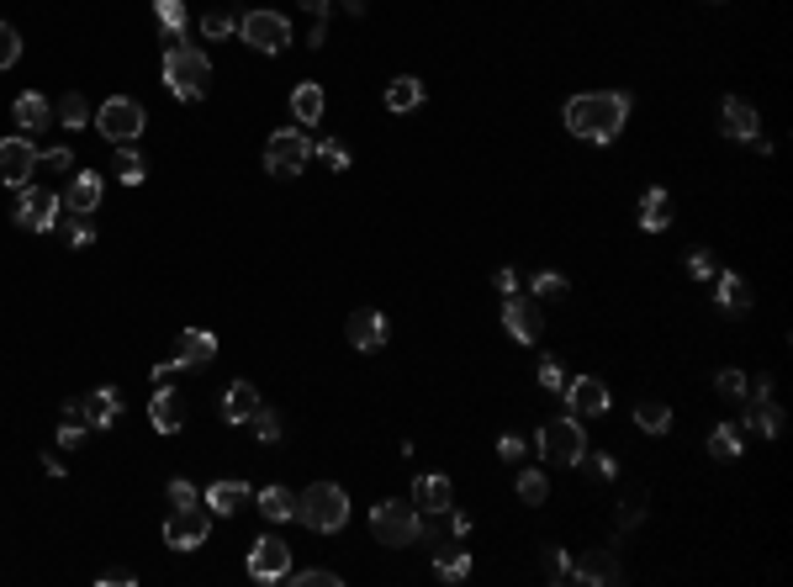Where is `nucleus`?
<instances>
[{
    "label": "nucleus",
    "mask_w": 793,
    "mask_h": 587,
    "mask_svg": "<svg viewBox=\"0 0 793 587\" xmlns=\"http://www.w3.org/2000/svg\"><path fill=\"white\" fill-rule=\"evenodd\" d=\"M593 471L603 476V482H614V476H619V461H614L608 450H598V455H593Z\"/></svg>",
    "instance_id": "6e6d98bb"
},
{
    "label": "nucleus",
    "mask_w": 793,
    "mask_h": 587,
    "mask_svg": "<svg viewBox=\"0 0 793 587\" xmlns=\"http://www.w3.org/2000/svg\"><path fill=\"white\" fill-rule=\"evenodd\" d=\"M540 455H545V466H582L587 461V434H582V418H550V424L540 429Z\"/></svg>",
    "instance_id": "20e7f679"
},
{
    "label": "nucleus",
    "mask_w": 793,
    "mask_h": 587,
    "mask_svg": "<svg viewBox=\"0 0 793 587\" xmlns=\"http://www.w3.org/2000/svg\"><path fill=\"white\" fill-rule=\"evenodd\" d=\"M59 445H64V450L85 445V424H59Z\"/></svg>",
    "instance_id": "4d7b16f0"
},
{
    "label": "nucleus",
    "mask_w": 793,
    "mask_h": 587,
    "mask_svg": "<svg viewBox=\"0 0 793 587\" xmlns=\"http://www.w3.org/2000/svg\"><path fill=\"white\" fill-rule=\"evenodd\" d=\"M212 535V519H207V508H170V519H164V545L170 550H196L201 540Z\"/></svg>",
    "instance_id": "9b49d317"
},
{
    "label": "nucleus",
    "mask_w": 793,
    "mask_h": 587,
    "mask_svg": "<svg viewBox=\"0 0 793 587\" xmlns=\"http://www.w3.org/2000/svg\"><path fill=\"white\" fill-rule=\"evenodd\" d=\"M492 281H497V291H503V297H513V291H519V275H513V270H497Z\"/></svg>",
    "instance_id": "bf43d9fd"
},
{
    "label": "nucleus",
    "mask_w": 793,
    "mask_h": 587,
    "mask_svg": "<svg viewBox=\"0 0 793 587\" xmlns=\"http://www.w3.org/2000/svg\"><path fill=\"white\" fill-rule=\"evenodd\" d=\"M688 270L698 275V281H714V275H719V270H714V254H709L704 244H698V249H688Z\"/></svg>",
    "instance_id": "3c124183"
},
{
    "label": "nucleus",
    "mask_w": 793,
    "mask_h": 587,
    "mask_svg": "<svg viewBox=\"0 0 793 587\" xmlns=\"http://www.w3.org/2000/svg\"><path fill=\"white\" fill-rule=\"evenodd\" d=\"M714 387L725 392V397H746V392H751V376H746V371H735V365H725V371L714 376Z\"/></svg>",
    "instance_id": "79ce46f5"
},
{
    "label": "nucleus",
    "mask_w": 793,
    "mask_h": 587,
    "mask_svg": "<svg viewBox=\"0 0 793 587\" xmlns=\"http://www.w3.org/2000/svg\"><path fill=\"white\" fill-rule=\"evenodd\" d=\"M540 566H545V577H550V582H566V577H571V561H566V550H561V545H545Z\"/></svg>",
    "instance_id": "c03bdc74"
},
{
    "label": "nucleus",
    "mask_w": 793,
    "mask_h": 587,
    "mask_svg": "<svg viewBox=\"0 0 793 587\" xmlns=\"http://www.w3.org/2000/svg\"><path fill=\"white\" fill-rule=\"evenodd\" d=\"M307 159H312V143H307L302 127H281V133H270V143H265V170L270 175H297Z\"/></svg>",
    "instance_id": "6e6552de"
},
{
    "label": "nucleus",
    "mask_w": 793,
    "mask_h": 587,
    "mask_svg": "<svg viewBox=\"0 0 793 587\" xmlns=\"http://www.w3.org/2000/svg\"><path fill=\"white\" fill-rule=\"evenodd\" d=\"M143 122H149V117H143V106H138L133 96H112V101L96 106V127L117 143V149H122V143H138Z\"/></svg>",
    "instance_id": "423d86ee"
},
{
    "label": "nucleus",
    "mask_w": 793,
    "mask_h": 587,
    "mask_svg": "<svg viewBox=\"0 0 793 587\" xmlns=\"http://www.w3.org/2000/svg\"><path fill=\"white\" fill-rule=\"evenodd\" d=\"M323 43H328V27L318 22V27H312V32H307V48H323Z\"/></svg>",
    "instance_id": "e2e57ef3"
},
{
    "label": "nucleus",
    "mask_w": 793,
    "mask_h": 587,
    "mask_svg": "<svg viewBox=\"0 0 793 587\" xmlns=\"http://www.w3.org/2000/svg\"><path fill=\"white\" fill-rule=\"evenodd\" d=\"M746 397H751V408H746V418H741V424H746V429H756L762 439H778V434H783V408L772 402V381L762 376V381H756V387H751Z\"/></svg>",
    "instance_id": "ddd939ff"
},
{
    "label": "nucleus",
    "mask_w": 793,
    "mask_h": 587,
    "mask_svg": "<svg viewBox=\"0 0 793 587\" xmlns=\"http://www.w3.org/2000/svg\"><path fill=\"white\" fill-rule=\"evenodd\" d=\"M302 6H307V11H312V16H318V22H323V16L334 11V0H302Z\"/></svg>",
    "instance_id": "052dcab7"
},
{
    "label": "nucleus",
    "mask_w": 793,
    "mask_h": 587,
    "mask_svg": "<svg viewBox=\"0 0 793 587\" xmlns=\"http://www.w3.org/2000/svg\"><path fill=\"white\" fill-rule=\"evenodd\" d=\"M180 371H186L180 360H164V365H154V381H159V387H170V381H175Z\"/></svg>",
    "instance_id": "13d9d810"
},
{
    "label": "nucleus",
    "mask_w": 793,
    "mask_h": 587,
    "mask_svg": "<svg viewBox=\"0 0 793 587\" xmlns=\"http://www.w3.org/2000/svg\"><path fill=\"white\" fill-rule=\"evenodd\" d=\"M238 32H244V43L260 48V53H281L291 43V22H286L281 11H249V16H238Z\"/></svg>",
    "instance_id": "1a4fd4ad"
},
{
    "label": "nucleus",
    "mask_w": 793,
    "mask_h": 587,
    "mask_svg": "<svg viewBox=\"0 0 793 587\" xmlns=\"http://www.w3.org/2000/svg\"><path fill=\"white\" fill-rule=\"evenodd\" d=\"M212 355H217V334H207V328H186V334H180V355L175 360L186 365V371L191 365H207Z\"/></svg>",
    "instance_id": "cd10ccee"
},
{
    "label": "nucleus",
    "mask_w": 793,
    "mask_h": 587,
    "mask_svg": "<svg viewBox=\"0 0 793 587\" xmlns=\"http://www.w3.org/2000/svg\"><path fill=\"white\" fill-rule=\"evenodd\" d=\"M344 11L349 16H365V0H344Z\"/></svg>",
    "instance_id": "0e129e2a"
},
{
    "label": "nucleus",
    "mask_w": 793,
    "mask_h": 587,
    "mask_svg": "<svg viewBox=\"0 0 793 587\" xmlns=\"http://www.w3.org/2000/svg\"><path fill=\"white\" fill-rule=\"evenodd\" d=\"M249 429H254V439H260V445H275L286 424H281V413H275V408H265V402H260V408L249 413Z\"/></svg>",
    "instance_id": "e433bc0d"
},
{
    "label": "nucleus",
    "mask_w": 793,
    "mask_h": 587,
    "mask_svg": "<svg viewBox=\"0 0 793 587\" xmlns=\"http://www.w3.org/2000/svg\"><path fill=\"white\" fill-rule=\"evenodd\" d=\"M149 424L159 434H180V429H186V397H180L175 387H159L149 397Z\"/></svg>",
    "instance_id": "aec40b11"
},
{
    "label": "nucleus",
    "mask_w": 793,
    "mask_h": 587,
    "mask_svg": "<svg viewBox=\"0 0 793 587\" xmlns=\"http://www.w3.org/2000/svg\"><path fill=\"white\" fill-rule=\"evenodd\" d=\"M164 85H170L175 101H201L212 90V64L207 53H201L196 43H170V53H164Z\"/></svg>",
    "instance_id": "f03ea898"
},
{
    "label": "nucleus",
    "mask_w": 793,
    "mask_h": 587,
    "mask_svg": "<svg viewBox=\"0 0 793 587\" xmlns=\"http://www.w3.org/2000/svg\"><path fill=\"white\" fill-rule=\"evenodd\" d=\"M709 455H714V461H735V455H741V424H714Z\"/></svg>",
    "instance_id": "c9c22d12"
},
{
    "label": "nucleus",
    "mask_w": 793,
    "mask_h": 587,
    "mask_svg": "<svg viewBox=\"0 0 793 587\" xmlns=\"http://www.w3.org/2000/svg\"><path fill=\"white\" fill-rule=\"evenodd\" d=\"M540 387H550V392H561L566 387V371L556 360H540Z\"/></svg>",
    "instance_id": "864d4df0"
},
{
    "label": "nucleus",
    "mask_w": 793,
    "mask_h": 587,
    "mask_svg": "<svg viewBox=\"0 0 793 587\" xmlns=\"http://www.w3.org/2000/svg\"><path fill=\"white\" fill-rule=\"evenodd\" d=\"M286 582H297V587H339V572H328V566H307V572H286Z\"/></svg>",
    "instance_id": "37998d69"
},
{
    "label": "nucleus",
    "mask_w": 793,
    "mask_h": 587,
    "mask_svg": "<svg viewBox=\"0 0 793 587\" xmlns=\"http://www.w3.org/2000/svg\"><path fill=\"white\" fill-rule=\"evenodd\" d=\"M709 6H719V0H709Z\"/></svg>",
    "instance_id": "69168bd1"
},
{
    "label": "nucleus",
    "mask_w": 793,
    "mask_h": 587,
    "mask_svg": "<svg viewBox=\"0 0 793 587\" xmlns=\"http://www.w3.org/2000/svg\"><path fill=\"white\" fill-rule=\"evenodd\" d=\"M16 59H22V38H16L11 22H0V69H11Z\"/></svg>",
    "instance_id": "49530a36"
},
{
    "label": "nucleus",
    "mask_w": 793,
    "mask_h": 587,
    "mask_svg": "<svg viewBox=\"0 0 793 587\" xmlns=\"http://www.w3.org/2000/svg\"><path fill=\"white\" fill-rule=\"evenodd\" d=\"M164 498H170V508H196V503H201V492H196L191 482H180V476H175V482L164 487Z\"/></svg>",
    "instance_id": "8fccbe9b"
},
{
    "label": "nucleus",
    "mask_w": 793,
    "mask_h": 587,
    "mask_svg": "<svg viewBox=\"0 0 793 587\" xmlns=\"http://www.w3.org/2000/svg\"><path fill=\"white\" fill-rule=\"evenodd\" d=\"M571 577H577V582H619L624 566L614 556V545H603V550H587V556L571 566Z\"/></svg>",
    "instance_id": "4be33fe9"
},
{
    "label": "nucleus",
    "mask_w": 793,
    "mask_h": 587,
    "mask_svg": "<svg viewBox=\"0 0 793 587\" xmlns=\"http://www.w3.org/2000/svg\"><path fill=\"white\" fill-rule=\"evenodd\" d=\"M667 223H672V196L661 191V186H651V191L640 196V228L645 233H661Z\"/></svg>",
    "instance_id": "c85d7f7f"
},
{
    "label": "nucleus",
    "mask_w": 793,
    "mask_h": 587,
    "mask_svg": "<svg viewBox=\"0 0 793 587\" xmlns=\"http://www.w3.org/2000/svg\"><path fill=\"white\" fill-rule=\"evenodd\" d=\"M101 207V175L96 170H75L69 175V191L59 196V212L64 217H90Z\"/></svg>",
    "instance_id": "2eb2a0df"
},
{
    "label": "nucleus",
    "mask_w": 793,
    "mask_h": 587,
    "mask_svg": "<svg viewBox=\"0 0 793 587\" xmlns=\"http://www.w3.org/2000/svg\"><path fill=\"white\" fill-rule=\"evenodd\" d=\"M297 519H302L307 529H318V535H339V529L349 524V498H344V487H334V482H312L302 498H297Z\"/></svg>",
    "instance_id": "7ed1b4c3"
},
{
    "label": "nucleus",
    "mask_w": 793,
    "mask_h": 587,
    "mask_svg": "<svg viewBox=\"0 0 793 587\" xmlns=\"http://www.w3.org/2000/svg\"><path fill=\"white\" fill-rule=\"evenodd\" d=\"M11 117H16V127H22V133H38V127H48V122H53V106L38 96V90H27V96H16Z\"/></svg>",
    "instance_id": "393cba45"
},
{
    "label": "nucleus",
    "mask_w": 793,
    "mask_h": 587,
    "mask_svg": "<svg viewBox=\"0 0 793 587\" xmlns=\"http://www.w3.org/2000/svg\"><path fill=\"white\" fill-rule=\"evenodd\" d=\"M624 122H630V96H619V90H593V96L566 101V127L587 143H614Z\"/></svg>",
    "instance_id": "f257e3e1"
},
{
    "label": "nucleus",
    "mask_w": 793,
    "mask_h": 587,
    "mask_svg": "<svg viewBox=\"0 0 793 587\" xmlns=\"http://www.w3.org/2000/svg\"><path fill=\"white\" fill-rule=\"evenodd\" d=\"M719 133H725L730 143H751V138H762V117H756L751 101L725 96L719 101Z\"/></svg>",
    "instance_id": "4468645a"
},
{
    "label": "nucleus",
    "mask_w": 793,
    "mask_h": 587,
    "mask_svg": "<svg viewBox=\"0 0 793 587\" xmlns=\"http://www.w3.org/2000/svg\"><path fill=\"white\" fill-rule=\"evenodd\" d=\"M318 154H323L328 164H334V170H349V149H344L339 138H323V143H318Z\"/></svg>",
    "instance_id": "603ef678"
},
{
    "label": "nucleus",
    "mask_w": 793,
    "mask_h": 587,
    "mask_svg": "<svg viewBox=\"0 0 793 587\" xmlns=\"http://www.w3.org/2000/svg\"><path fill=\"white\" fill-rule=\"evenodd\" d=\"M640 519H645V492H635V498H624V503H619V513H614L619 535H624V529H635Z\"/></svg>",
    "instance_id": "a18cd8bd"
},
{
    "label": "nucleus",
    "mask_w": 793,
    "mask_h": 587,
    "mask_svg": "<svg viewBox=\"0 0 793 587\" xmlns=\"http://www.w3.org/2000/svg\"><path fill=\"white\" fill-rule=\"evenodd\" d=\"M260 513H265L270 524L297 519V492H291V487H265V492H260Z\"/></svg>",
    "instance_id": "2f4dec72"
},
{
    "label": "nucleus",
    "mask_w": 793,
    "mask_h": 587,
    "mask_svg": "<svg viewBox=\"0 0 793 587\" xmlns=\"http://www.w3.org/2000/svg\"><path fill=\"white\" fill-rule=\"evenodd\" d=\"M371 535H376L381 545H418V540H423V513H418L413 503L386 498V503L371 508Z\"/></svg>",
    "instance_id": "39448f33"
},
{
    "label": "nucleus",
    "mask_w": 793,
    "mask_h": 587,
    "mask_svg": "<svg viewBox=\"0 0 793 587\" xmlns=\"http://www.w3.org/2000/svg\"><path fill=\"white\" fill-rule=\"evenodd\" d=\"M566 408H571V418H598V413H608V387L603 381H593V376H577V381H566Z\"/></svg>",
    "instance_id": "a211bd4d"
},
{
    "label": "nucleus",
    "mask_w": 793,
    "mask_h": 587,
    "mask_svg": "<svg viewBox=\"0 0 793 587\" xmlns=\"http://www.w3.org/2000/svg\"><path fill=\"white\" fill-rule=\"evenodd\" d=\"M96 582H101V587H122V582H133V577H127V572H101Z\"/></svg>",
    "instance_id": "680f3d73"
},
{
    "label": "nucleus",
    "mask_w": 793,
    "mask_h": 587,
    "mask_svg": "<svg viewBox=\"0 0 793 587\" xmlns=\"http://www.w3.org/2000/svg\"><path fill=\"white\" fill-rule=\"evenodd\" d=\"M413 508L423 513V519H439V513H450V508H455V487H450V476H439V471L418 476V482H413Z\"/></svg>",
    "instance_id": "dca6fc26"
},
{
    "label": "nucleus",
    "mask_w": 793,
    "mask_h": 587,
    "mask_svg": "<svg viewBox=\"0 0 793 587\" xmlns=\"http://www.w3.org/2000/svg\"><path fill=\"white\" fill-rule=\"evenodd\" d=\"M154 16H159V27H164V43H180V32L191 27L186 0H154Z\"/></svg>",
    "instance_id": "473e14b6"
},
{
    "label": "nucleus",
    "mask_w": 793,
    "mask_h": 587,
    "mask_svg": "<svg viewBox=\"0 0 793 587\" xmlns=\"http://www.w3.org/2000/svg\"><path fill=\"white\" fill-rule=\"evenodd\" d=\"M59 217L64 212H59V196H53V191H43V186H22V191H16V228L48 233Z\"/></svg>",
    "instance_id": "9d476101"
},
{
    "label": "nucleus",
    "mask_w": 793,
    "mask_h": 587,
    "mask_svg": "<svg viewBox=\"0 0 793 587\" xmlns=\"http://www.w3.org/2000/svg\"><path fill=\"white\" fill-rule=\"evenodd\" d=\"M413 106H423V80L418 75H397L392 85H386V112H413Z\"/></svg>",
    "instance_id": "c756f323"
},
{
    "label": "nucleus",
    "mask_w": 793,
    "mask_h": 587,
    "mask_svg": "<svg viewBox=\"0 0 793 587\" xmlns=\"http://www.w3.org/2000/svg\"><path fill=\"white\" fill-rule=\"evenodd\" d=\"M228 32H238V16L233 11H207V16H201V38H207V43L228 38Z\"/></svg>",
    "instance_id": "58836bf2"
},
{
    "label": "nucleus",
    "mask_w": 793,
    "mask_h": 587,
    "mask_svg": "<svg viewBox=\"0 0 793 587\" xmlns=\"http://www.w3.org/2000/svg\"><path fill=\"white\" fill-rule=\"evenodd\" d=\"M38 170L43 175H69V170H75V154H69V149H48V154H38Z\"/></svg>",
    "instance_id": "de8ad7c7"
},
{
    "label": "nucleus",
    "mask_w": 793,
    "mask_h": 587,
    "mask_svg": "<svg viewBox=\"0 0 793 587\" xmlns=\"http://www.w3.org/2000/svg\"><path fill=\"white\" fill-rule=\"evenodd\" d=\"M386 339H392V323H386V313H376V307H360V313L349 318V344H355V350L376 355Z\"/></svg>",
    "instance_id": "6ab92c4d"
},
{
    "label": "nucleus",
    "mask_w": 793,
    "mask_h": 587,
    "mask_svg": "<svg viewBox=\"0 0 793 587\" xmlns=\"http://www.w3.org/2000/svg\"><path fill=\"white\" fill-rule=\"evenodd\" d=\"M254 408H260V392H254V381H233L228 397H223V424H249Z\"/></svg>",
    "instance_id": "a878e982"
},
{
    "label": "nucleus",
    "mask_w": 793,
    "mask_h": 587,
    "mask_svg": "<svg viewBox=\"0 0 793 587\" xmlns=\"http://www.w3.org/2000/svg\"><path fill=\"white\" fill-rule=\"evenodd\" d=\"M291 112H297L302 127H318V122H323V85L307 80V85L291 90Z\"/></svg>",
    "instance_id": "7c9ffc66"
},
{
    "label": "nucleus",
    "mask_w": 793,
    "mask_h": 587,
    "mask_svg": "<svg viewBox=\"0 0 793 587\" xmlns=\"http://www.w3.org/2000/svg\"><path fill=\"white\" fill-rule=\"evenodd\" d=\"M53 117H59L64 133H80V127H85L90 117H96V112H90V101L80 96V90H69V96H64L59 106H53Z\"/></svg>",
    "instance_id": "72a5a7b5"
},
{
    "label": "nucleus",
    "mask_w": 793,
    "mask_h": 587,
    "mask_svg": "<svg viewBox=\"0 0 793 587\" xmlns=\"http://www.w3.org/2000/svg\"><path fill=\"white\" fill-rule=\"evenodd\" d=\"M434 572L445 577V582H466V577H471V550L434 540Z\"/></svg>",
    "instance_id": "bb28decb"
},
{
    "label": "nucleus",
    "mask_w": 793,
    "mask_h": 587,
    "mask_svg": "<svg viewBox=\"0 0 793 587\" xmlns=\"http://www.w3.org/2000/svg\"><path fill=\"white\" fill-rule=\"evenodd\" d=\"M519 498H524V503H545V498H550L545 471H519Z\"/></svg>",
    "instance_id": "a19ab883"
},
{
    "label": "nucleus",
    "mask_w": 793,
    "mask_h": 587,
    "mask_svg": "<svg viewBox=\"0 0 793 587\" xmlns=\"http://www.w3.org/2000/svg\"><path fill=\"white\" fill-rule=\"evenodd\" d=\"M112 170H117V180H122V186H143V180H149V159H143V154L133 149V143H122Z\"/></svg>",
    "instance_id": "f704fd0d"
},
{
    "label": "nucleus",
    "mask_w": 793,
    "mask_h": 587,
    "mask_svg": "<svg viewBox=\"0 0 793 587\" xmlns=\"http://www.w3.org/2000/svg\"><path fill=\"white\" fill-rule=\"evenodd\" d=\"M566 291H571V281H566V275H556V270H540V275H534V297H550V302H561Z\"/></svg>",
    "instance_id": "ea45409f"
},
{
    "label": "nucleus",
    "mask_w": 793,
    "mask_h": 587,
    "mask_svg": "<svg viewBox=\"0 0 793 587\" xmlns=\"http://www.w3.org/2000/svg\"><path fill=\"white\" fill-rule=\"evenodd\" d=\"M635 424H640L645 434H667V429H672V408H667V402H640V408H635Z\"/></svg>",
    "instance_id": "4c0bfd02"
},
{
    "label": "nucleus",
    "mask_w": 793,
    "mask_h": 587,
    "mask_svg": "<svg viewBox=\"0 0 793 587\" xmlns=\"http://www.w3.org/2000/svg\"><path fill=\"white\" fill-rule=\"evenodd\" d=\"M85 418H90V429H117L122 392H117V387H96V392L85 397Z\"/></svg>",
    "instance_id": "5701e85b"
},
{
    "label": "nucleus",
    "mask_w": 793,
    "mask_h": 587,
    "mask_svg": "<svg viewBox=\"0 0 793 587\" xmlns=\"http://www.w3.org/2000/svg\"><path fill=\"white\" fill-rule=\"evenodd\" d=\"M32 175H38V143H32V133H16L0 143V186L22 191V186H32Z\"/></svg>",
    "instance_id": "0eeeda50"
},
{
    "label": "nucleus",
    "mask_w": 793,
    "mask_h": 587,
    "mask_svg": "<svg viewBox=\"0 0 793 587\" xmlns=\"http://www.w3.org/2000/svg\"><path fill=\"white\" fill-rule=\"evenodd\" d=\"M503 328H508V339H519V344H540L545 318H540V307H534L529 297H508L503 302Z\"/></svg>",
    "instance_id": "f3484780"
},
{
    "label": "nucleus",
    "mask_w": 793,
    "mask_h": 587,
    "mask_svg": "<svg viewBox=\"0 0 793 587\" xmlns=\"http://www.w3.org/2000/svg\"><path fill=\"white\" fill-rule=\"evenodd\" d=\"M291 572V545L275 540V535H260L249 545V577L254 582H286Z\"/></svg>",
    "instance_id": "f8f14e48"
},
{
    "label": "nucleus",
    "mask_w": 793,
    "mask_h": 587,
    "mask_svg": "<svg viewBox=\"0 0 793 587\" xmlns=\"http://www.w3.org/2000/svg\"><path fill=\"white\" fill-rule=\"evenodd\" d=\"M249 498H254V492H249V482H212L207 492H201V503H207L212 513H238V508H244Z\"/></svg>",
    "instance_id": "b1692460"
},
{
    "label": "nucleus",
    "mask_w": 793,
    "mask_h": 587,
    "mask_svg": "<svg viewBox=\"0 0 793 587\" xmlns=\"http://www.w3.org/2000/svg\"><path fill=\"white\" fill-rule=\"evenodd\" d=\"M524 450H529V445H524L519 434H503V439H497V455H503V461H524Z\"/></svg>",
    "instance_id": "5fc2aeb1"
},
{
    "label": "nucleus",
    "mask_w": 793,
    "mask_h": 587,
    "mask_svg": "<svg viewBox=\"0 0 793 587\" xmlns=\"http://www.w3.org/2000/svg\"><path fill=\"white\" fill-rule=\"evenodd\" d=\"M64 228H69V244H75V249L96 244V223H90V217H64Z\"/></svg>",
    "instance_id": "09e8293b"
},
{
    "label": "nucleus",
    "mask_w": 793,
    "mask_h": 587,
    "mask_svg": "<svg viewBox=\"0 0 793 587\" xmlns=\"http://www.w3.org/2000/svg\"><path fill=\"white\" fill-rule=\"evenodd\" d=\"M714 302H719V313H725V318H746L751 313V286L735 270H719L714 275Z\"/></svg>",
    "instance_id": "412c9836"
}]
</instances>
